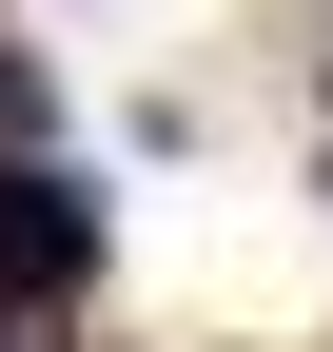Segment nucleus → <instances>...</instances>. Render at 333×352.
<instances>
[{
  "mask_svg": "<svg viewBox=\"0 0 333 352\" xmlns=\"http://www.w3.org/2000/svg\"><path fill=\"white\" fill-rule=\"evenodd\" d=\"M98 274V196L78 176H0V294H78Z\"/></svg>",
  "mask_w": 333,
  "mask_h": 352,
  "instance_id": "f257e3e1",
  "label": "nucleus"
}]
</instances>
